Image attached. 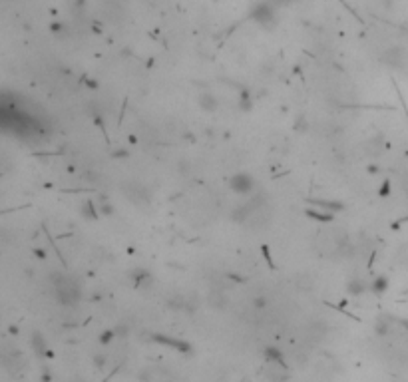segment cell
<instances>
[{"mask_svg":"<svg viewBox=\"0 0 408 382\" xmlns=\"http://www.w3.org/2000/svg\"><path fill=\"white\" fill-rule=\"evenodd\" d=\"M52 32L56 34V36H68V26L66 24H62V22H56V24H52Z\"/></svg>","mask_w":408,"mask_h":382,"instance_id":"obj_10","label":"cell"},{"mask_svg":"<svg viewBox=\"0 0 408 382\" xmlns=\"http://www.w3.org/2000/svg\"><path fill=\"white\" fill-rule=\"evenodd\" d=\"M317 247L323 255H341L349 247V235L343 229H330L317 239Z\"/></svg>","mask_w":408,"mask_h":382,"instance_id":"obj_2","label":"cell"},{"mask_svg":"<svg viewBox=\"0 0 408 382\" xmlns=\"http://www.w3.org/2000/svg\"><path fill=\"white\" fill-rule=\"evenodd\" d=\"M229 185H231V189L235 191V193L245 195V193H249V191L253 189L255 181H253V177H251V175H247V173H237V175H233V177H231Z\"/></svg>","mask_w":408,"mask_h":382,"instance_id":"obj_6","label":"cell"},{"mask_svg":"<svg viewBox=\"0 0 408 382\" xmlns=\"http://www.w3.org/2000/svg\"><path fill=\"white\" fill-rule=\"evenodd\" d=\"M199 104H201V108L205 109V111H215L217 109V100L213 98V94H203L201 98H199Z\"/></svg>","mask_w":408,"mask_h":382,"instance_id":"obj_9","label":"cell"},{"mask_svg":"<svg viewBox=\"0 0 408 382\" xmlns=\"http://www.w3.org/2000/svg\"><path fill=\"white\" fill-rule=\"evenodd\" d=\"M381 60H382L386 66H390V68H400V66H402V62H404V50H402V48H398V46L386 48V50L382 52Z\"/></svg>","mask_w":408,"mask_h":382,"instance_id":"obj_7","label":"cell"},{"mask_svg":"<svg viewBox=\"0 0 408 382\" xmlns=\"http://www.w3.org/2000/svg\"><path fill=\"white\" fill-rule=\"evenodd\" d=\"M122 193L134 205H147V203H150V199H152L147 187L143 183H139V181H126L122 185Z\"/></svg>","mask_w":408,"mask_h":382,"instance_id":"obj_3","label":"cell"},{"mask_svg":"<svg viewBox=\"0 0 408 382\" xmlns=\"http://www.w3.org/2000/svg\"><path fill=\"white\" fill-rule=\"evenodd\" d=\"M207 302L215 309H223L227 304V297L223 295V291H211L209 297H207Z\"/></svg>","mask_w":408,"mask_h":382,"instance_id":"obj_8","label":"cell"},{"mask_svg":"<svg viewBox=\"0 0 408 382\" xmlns=\"http://www.w3.org/2000/svg\"><path fill=\"white\" fill-rule=\"evenodd\" d=\"M50 283H52L56 299L62 304H74L80 299V289H78L76 281H74L72 277H68L64 273H52L50 275Z\"/></svg>","mask_w":408,"mask_h":382,"instance_id":"obj_1","label":"cell"},{"mask_svg":"<svg viewBox=\"0 0 408 382\" xmlns=\"http://www.w3.org/2000/svg\"><path fill=\"white\" fill-rule=\"evenodd\" d=\"M139 380L141 382H175L177 376L173 370H169L167 366H162V364H150L145 366L141 372H139Z\"/></svg>","mask_w":408,"mask_h":382,"instance_id":"obj_4","label":"cell"},{"mask_svg":"<svg viewBox=\"0 0 408 382\" xmlns=\"http://www.w3.org/2000/svg\"><path fill=\"white\" fill-rule=\"evenodd\" d=\"M269 2H271L273 6H285V4H291L293 0H269Z\"/></svg>","mask_w":408,"mask_h":382,"instance_id":"obj_11","label":"cell"},{"mask_svg":"<svg viewBox=\"0 0 408 382\" xmlns=\"http://www.w3.org/2000/svg\"><path fill=\"white\" fill-rule=\"evenodd\" d=\"M253 20L259 22L261 26L271 28L275 24V6L269 2V0H267V2H259L255 6V10H253Z\"/></svg>","mask_w":408,"mask_h":382,"instance_id":"obj_5","label":"cell"}]
</instances>
